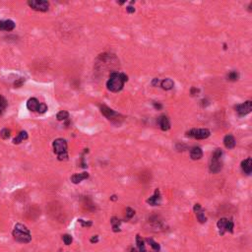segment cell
<instances>
[{
	"label": "cell",
	"mask_w": 252,
	"mask_h": 252,
	"mask_svg": "<svg viewBox=\"0 0 252 252\" xmlns=\"http://www.w3.org/2000/svg\"><path fill=\"white\" fill-rule=\"evenodd\" d=\"M224 144L226 146V148L233 149L236 145V139H234V137L233 135H230V134H229V135L225 136V138H224Z\"/></svg>",
	"instance_id": "17"
},
{
	"label": "cell",
	"mask_w": 252,
	"mask_h": 252,
	"mask_svg": "<svg viewBox=\"0 0 252 252\" xmlns=\"http://www.w3.org/2000/svg\"><path fill=\"white\" fill-rule=\"evenodd\" d=\"M28 139V133L27 131H21L18 135H17L14 139H13V144L15 145H18L20 143L24 142L25 140Z\"/></svg>",
	"instance_id": "20"
},
{
	"label": "cell",
	"mask_w": 252,
	"mask_h": 252,
	"mask_svg": "<svg viewBox=\"0 0 252 252\" xmlns=\"http://www.w3.org/2000/svg\"><path fill=\"white\" fill-rule=\"evenodd\" d=\"M128 81V76L121 72H112L107 82V88L112 93H118L123 89L124 84Z\"/></svg>",
	"instance_id": "1"
},
{
	"label": "cell",
	"mask_w": 252,
	"mask_h": 252,
	"mask_svg": "<svg viewBox=\"0 0 252 252\" xmlns=\"http://www.w3.org/2000/svg\"><path fill=\"white\" fill-rule=\"evenodd\" d=\"M24 82H25V78H20V79H18V80H17V81L14 83V86H15L16 88H20V87L24 84Z\"/></svg>",
	"instance_id": "32"
},
{
	"label": "cell",
	"mask_w": 252,
	"mask_h": 252,
	"mask_svg": "<svg viewBox=\"0 0 252 252\" xmlns=\"http://www.w3.org/2000/svg\"><path fill=\"white\" fill-rule=\"evenodd\" d=\"M158 123L159 125V128H161L163 131H167V130L170 129V119L167 118L166 115H162L159 117L158 119Z\"/></svg>",
	"instance_id": "13"
},
{
	"label": "cell",
	"mask_w": 252,
	"mask_h": 252,
	"mask_svg": "<svg viewBox=\"0 0 252 252\" xmlns=\"http://www.w3.org/2000/svg\"><path fill=\"white\" fill-rule=\"evenodd\" d=\"M229 219H226V218H222V219H220L217 222V226L219 229V233L221 236H224L226 233V224H228Z\"/></svg>",
	"instance_id": "18"
},
{
	"label": "cell",
	"mask_w": 252,
	"mask_h": 252,
	"mask_svg": "<svg viewBox=\"0 0 252 252\" xmlns=\"http://www.w3.org/2000/svg\"><path fill=\"white\" fill-rule=\"evenodd\" d=\"M194 212L196 214L197 220H198L201 224H204V222H207V218L205 216V211L203 210V208L201 207L200 204H195L194 205Z\"/></svg>",
	"instance_id": "9"
},
{
	"label": "cell",
	"mask_w": 252,
	"mask_h": 252,
	"mask_svg": "<svg viewBox=\"0 0 252 252\" xmlns=\"http://www.w3.org/2000/svg\"><path fill=\"white\" fill-rule=\"evenodd\" d=\"M28 5L39 12H47L49 9V2L45 0H29Z\"/></svg>",
	"instance_id": "6"
},
{
	"label": "cell",
	"mask_w": 252,
	"mask_h": 252,
	"mask_svg": "<svg viewBox=\"0 0 252 252\" xmlns=\"http://www.w3.org/2000/svg\"><path fill=\"white\" fill-rule=\"evenodd\" d=\"M239 78V74L237 71H230V72L226 75V79L229 80V81H232V82H234V81H237Z\"/></svg>",
	"instance_id": "23"
},
{
	"label": "cell",
	"mask_w": 252,
	"mask_h": 252,
	"mask_svg": "<svg viewBox=\"0 0 252 252\" xmlns=\"http://www.w3.org/2000/svg\"><path fill=\"white\" fill-rule=\"evenodd\" d=\"M40 106V103L36 98L29 99L28 102H27V108L30 111H33V112H37V111H39Z\"/></svg>",
	"instance_id": "11"
},
{
	"label": "cell",
	"mask_w": 252,
	"mask_h": 252,
	"mask_svg": "<svg viewBox=\"0 0 252 252\" xmlns=\"http://www.w3.org/2000/svg\"><path fill=\"white\" fill-rule=\"evenodd\" d=\"M62 239H63V242H64L66 245H70L71 243H72V240H73L72 236H71L70 234H64Z\"/></svg>",
	"instance_id": "28"
},
{
	"label": "cell",
	"mask_w": 252,
	"mask_h": 252,
	"mask_svg": "<svg viewBox=\"0 0 252 252\" xmlns=\"http://www.w3.org/2000/svg\"><path fill=\"white\" fill-rule=\"evenodd\" d=\"M210 135H211V132L207 128H193L186 132L187 137L194 138V139H197V140L207 139Z\"/></svg>",
	"instance_id": "5"
},
{
	"label": "cell",
	"mask_w": 252,
	"mask_h": 252,
	"mask_svg": "<svg viewBox=\"0 0 252 252\" xmlns=\"http://www.w3.org/2000/svg\"><path fill=\"white\" fill-rule=\"evenodd\" d=\"M100 111H102V113L107 117V119H113L114 117L116 116H118V114H117V112H115L113 110H111V108H110L108 107L107 106H104V104H103V106H100Z\"/></svg>",
	"instance_id": "12"
},
{
	"label": "cell",
	"mask_w": 252,
	"mask_h": 252,
	"mask_svg": "<svg viewBox=\"0 0 252 252\" xmlns=\"http://www.w3.org/2000/svg\"><path fill=\"white\" fill-rule=\"evenodd\" d=\"M111 225H112V229L114 232H118L119 230V228H120V224H121V222L119 219H117L116 217H113L112 219H111Z\"/></svg>",
	"instance_id": "24"
},
{
	"label": "cell",
	"mask_w": 252,
	"mask_h": 252,
	"mask_svg": "<svg viewBox=\"0 0 252 252\" xmlns=\"http://www.w3.org/2000/svg\"><path fill=\"white\" fill-rule=\"evenodd\" d=\"M13 236L16 241L21 243H28L32 240V236L29 229L22 224H17L13 229Z\"/></svg>",
	"instance_id": "2"
},
{
	"label": "cell",
	"mask_w": 252,
	"mask_h": 252,
	"mask_svg": "<svg viewBox=\"0 0 252 252\" xmlns=\"http://www.w3.org/2000/svg\"><path fill=\"white\" fill-rule=\"evenodd\" d=\"M56 118L58 121H63V120H66L69 118V113L67 112L66 110H61L57 113L56 115Z\"/></svg>",
	"instance_id": "25"
},
{
	"label": "cell",
	"mask_w": 252,
	"mask_h": 252,
	"mask_svg": "<svg viewBox=\"0 0 252 252\" xmlns=\"http://www.w3.org/2000/svg\"><path fill=\"white\" fill-rule=\"evenodd\" d=\"M87 178H89V173H75L71 176V181L73 183L77 184L80 183L83 180H85Z\"/></svg>",
	"instance_id": "16"
},
{
	"label": "cell",
	"mask_w": 252,
	"mask_h": 252,
	"mask_svg": "<svg viewBox=\"0 0 252 252\" xmlns=\"http://www.w3.org/2000/svg\"><path fill=\"white\" fill-rule=\"evenodd\" d=\"M233 228H234V224L232 220H229L228 221V224H226V233L229 232V233H233Z\"/></svg>",
	"instance_id": "29"
},
{
	"label": "cell",
	"mask_w": 252,
	"mask_h": 252,
	"mask_svg": "<svg viewBox=\"0 0 252 252\" xmlns=\"http://www.w3.org/2000/svg\"><path fill=\"white\" fill-rule=\"evenodd\" d=\"M190 157L192 159H194V161H197V159H200L201 158L203 157V151L202 149L200 148V147H193L190 150Z\"/></svg>",
	"instance_id": "15"
},
{
	"label": "cell",
	"mask_w": 252,
	"mask_h": 252,
	"mask_svg": "<svg viewBox=\"0 0 252 252\" xmlns=\"http://www.w3.org/2000/svg\"><path fill=\"white\" fill-rule=\"evenodd\" d=\"M111 200H115V196H112L111 197Z\"/></svg>",
	"instance_id": "38"
},
{
	"label": "cell",
	"mask_w": 252,
	"mask_h": 252,
	"mask_svg": "<svg viewBox=\"0 0 252 252\" xmlns=\"http://www.w3.org/2000/svg\"><path fill=\"white\" fill-rule=\"evenodd\" d=\"M234 110H236L239 116H245L252 110V102L251 100H246L243 103L236 104L234 107Z\"/></svg>",
	"instance_id": "7"
},
{
	"label": "cell",
	"mask_w": 252,
	"mask_h": 252,
	"mask_svg": "<svg viewBox=\"0 0 252 252\" xmlns=\"http://www.w3.org/2000/svg\"><path fill=\"white\" fill-rule=\"evenodd\" d=\"M10 135H11V131L8 128H3L1 131H0V137L4 140L8 139V138L10 137Z\"/></svg>",
	"instance_id": "27"
},
{
	"label": "cell",
	"mask_w": 252,
	"mask_h": 252,
	"mask_svg": "<svg viewBox=\"0 0 252 252\" xmlns=\"http://www.w3.org/2000/svg\"><path fill=\"white\" fill-rule=\"evenodd\" d=\"M136 243H137V247H138V250H139V252H146L145 242H144V240H143L142 237L139 236V234H137V236H136Z\"/></svg>",
	"instance_id": "21"
},
{
	"label": "cell",
	"mask_w": 252,
	"mask_h": 252,
	"mask_svg": "<svg viewBox=\"0 0 252 252\" xmlns=\"http://www.w3.org/2000/svg\"><path fill=\"white\" fill-rule=\"evenodd\" d=\"M47 110V106L45 103H40V110H39V113H40V114H43V113H44L45 111Z\"/></svg>",
	"instance_id": "31"
},
{
	"label": "cell",
	"mask_w": 252,
	"mask_h": 252,
	"mask_svg": "<svg viewBox=\"0 0 252 252\" xmlns=\"http://www.w3.org/2000/svg\"><path fill=\"white\" fill-rule=\"evenodd\" d=\"M222 149L218 148L214 151L211 158V163H210V171L212 173H218L222 170Z\"/></svg>",
	"instance_id": "4"
},
{
	"label": "cell",
	"mask_w": 252,
	"mask_h": 252,
	"mask_svg": "<svg viewBox=\"0 0 252 252\" xmlns=\"http://www.w3.org/2000/svg\"><path fill=\"white\" fill-rule=\"evenodd\" d=\"M126 218L127 219H131L132 217H134V215H135V211L132 209V208H126Z\"/></svg>",
	"instance_id": "30"
},
{
	"label": "cell",
	"mask_w": 252,
	"mask_h": 252,
	"mask_svg": "<svg viewBox=\"0 0 252 252\" xmlns=\"http://www.w3.org/2000/svg\"><path fill=\"white\" fill-rule=\"evenodd\" d=\"M146 241L149 243V244L151 245V247H152V248H153L155 251H159V249H161V247H159V244L158 242L155 241L153 238H147Z\"/></svg>",
	"instance_id": "26"
},
{
	"label": "cell",
	"mask_w": 252,
	"mask_h": 252,
	"mask_svg": "<svg viewBox=\"0 0 252 252\" xmlns=\"http://www.w3.org/2000/svg\"><path fill=\"white\" fill-rule=\"evenodd\" d=\"M162 202V195H161V192L157 188L156 190L154 192V195L152 197H150L149 199H147V203L151 206H159Z\"/></svg>",
	"instance_id": "8"
},
{
	"label": "cell",
	"mask_w": 252,
	"mask_h": 252,
	"mask_svg": "<svg viewBox=\"0 0 252 252\" xmlns=\"http://www.w3.org/2000/svg\"><path fill=\"white\" fill-rule=\"evenodd\" d=\"M79 222H81L83 226H92V222H85L83 220H79Z\"/></svg>",
	"instance_id": "34"
},
{
	"label": "cell",
	"mask_w": 252,
	"mask_h": 252,
	"mask_svg": "<svg viewBox=\"0 0 252 252\" xmlns=\"http://www.w3.org/2000/svg\"><path fill=\"white\" fill-rule=\"evenodd\" d=\"M53 152L57 156L59 161H64L68 159V152H67V142L63 138H57L52 143Z\"/></svg>",
	"instance_id": "3"
},
{
	"label": "cell",
	"mask_w": 252,
	"mask_h": 252,
	"mask_svg": "<svg viewBox=\"0 0 252 252\" xmlns=\"http://www.w3.org/2000/svg\"><path fill=\"white\" fill-rule=\"evenodd\" d=\"M8 107V102L7 100L4 98L3 96L0 95V115L3 114L4 111L6 110V108Z\"/></svg>",
	"instance_id": "22"
},
{
	"label": "cell",
	"mask_w": 252,
	"mask_h": 252,
	"mask_svg": "<svg viewBox=\"0 0 252 252\" xmlns=\"http://www.w3.org/2000/svg\"><path fill=\"white\" fill-rule=\"evenodd\" d=\"M126 11H127L129 14H132V13L135 12V8L132 7V6H128L127 8H126Z\"/></svg>",
	"instance_id": "35"
},
{
	"label": "cell",
	"mask_w": 252,
	"mask_h": 252,
	"mask_svg": "<svg viewBox=\"0 0 252 252\" xmlns=\"http://www.w3.org/2000/svg\"><path fill=\"white\" fill-rule=\"evenodd\" d=\"M241 169L245 174L249 175L252 173V159L247 158L241 162Z\"/></svg>",
	"instance_id": "14"
},
{
	"label": "cell",
	"mask_w": 252,
	"mask_h": 252,
	"mask_svg": "<svg viewBox=\"0 0 252 252\" xmlns=\"http://www.w3.org/2000/svg\"><path fill=\"white\" fill-rule=\"evenodd\" d=\"M98 241H99L98 236H93V237L91 238V242H92V243H94V242L96 243V242H98Z\"/></svg>",
	"instance_id": "37"
},
{
	"label": "cell",
	"mask_w": 252,
	"mask_h": 252,
	"mask_svg": "<svg viewBox=\"0 0 252 252\" xmlns=\"http://www.w3.org/2000/svg\"><path fill=\"white\" fill-rule=\"evenodd\" d=\"M153 104H154V107L155 108H157V110H162L163 106L159 103H154Z\"/></svg>",
	"instance_id": "36"
},
{
	"label": "cell",
	"mask_w": 252,
	"mask_h": 252,
	"mask_svg": "<svg viewBox=\"0 0 252 252\" xmlns=\"http://www.w3.org/2000/svg\"><path fill=\"white\" fill-rule=\"evenodd\" d=\"M159 84H161V81H159V78H155L152 81V86H154V87H158Z\"/></svg>",
	"instance_id": "33"
},
{
	"label": "cell",
	"mask_w": 252,
	"mask_h": 252,
	"mask_svg": "<svg viewBox=\"0 0 252 252\" xmlns=\"http://www.w3.org/2000/svg\"><path fill=\"white\" fill-rule=\"evenodd\" d=\"M16 27V24L12 20H4L0 21V31L11 32L13 31Z\"/></svg>",
	"instance_id": "10"
},
{
	"label": "cell",
	"mask_w": 252,
	"mask_h": 252,
	"mask_svg": "<svg viewBox=\"0 0 252 252\" xmlns=\"http://www.w3.org/2000/svg\"><path fill=\"white\" fill-rule=\"evenodd\" d=\"M159 85H161L162 89L166 90V91H170L174 87V83L170 78H166L165 80H163V81H161V84H159Z\"/></svg>",
	"instance_id": "19"
}]
</instances>
